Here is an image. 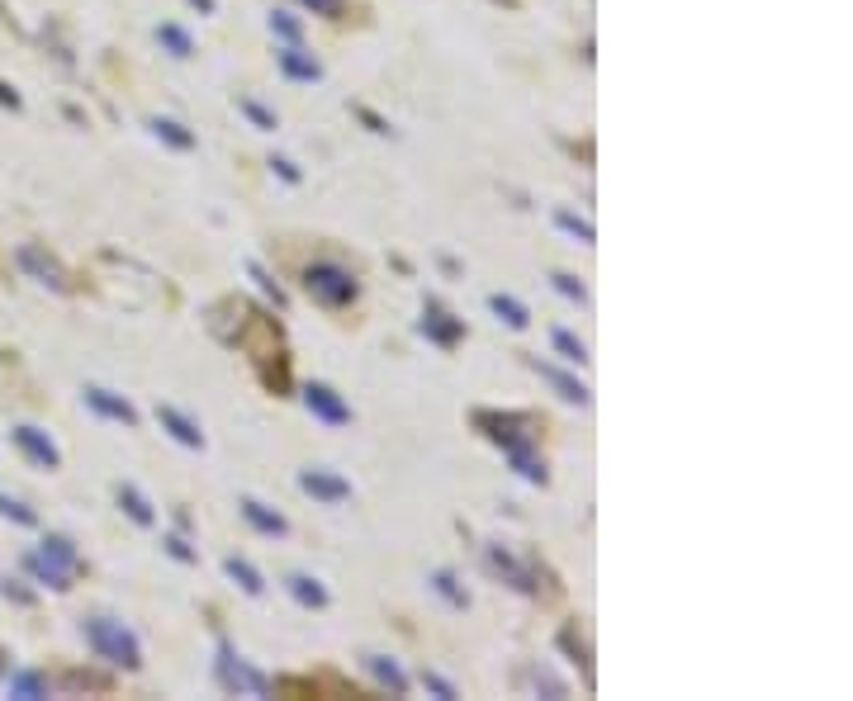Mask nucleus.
I'll return each instance as SVG.
<instances>
[{"label":"nucleus","instance_id":"f257e3e1","mask_svg":"<svg viewBox=\"0 0 853 701\" xmlns=\"http://www.w3.org/2000/svg\"><path fill=\"white\" fill-rule=\"evenodd\" d=\"M474 422L484 427V432L498 441V446L512 455V465H517V474L522 479H531V484H545V465L531 455V446H536V417L531 413H474Z\"/></svg>","mask_w":853,"mask_h":701},{"label":"nucleus","instance_id":"f03ea898","mask_svg":"<svg viewBox=\"0 0 853 701\" xmlns=\"http://www.w3.org/2000/svg\"><path fill=\"white\" fill-rule=\"evenodd\" d=\"M86 640L91 649L114 668H138L143 664V645H138V635L124 630V621H109V616H91L86 621Z\"/></svg>","mask_w":853,"mask_h":701},{"label":"nucleus","instance_id":"7ed1b4c3","mask_svg":"<svg viewBox=\"0 0 853 701\" xmlns=\"http://www.w3.org/2000/svg\"><path fill=\"white\" fill-rule=\"evenodd\" d=\"M76 569H81V559H76V545L67 536H48L38 545L34 555H29V574L43 583V588H72Z\"/></svg>","mask_w":853,"mask_h":701},{"label":"nucleus","instance_id":"20e7f679","mask_svg":"<svg viewBox=\"0 0 853 701\" xmlns=\"http://www.w3.org/2000/svg\"><path fill=\"white\" fill-rule=\"evenodd\" d=\"M309 294L318 299V304H327V308H342V304H351L356 299V275L351 270H342V266H332V261H318V266H309Z\"/></svg>","mask_w":853,"mask_h":701},{"label":"nucleus","instance_id":"39448f33","mask_svg":"<svg viewBox=\"0 0 853 701\" xmlns=\"http://www.w3.org/2000/svg\"><path fill=\"white\" fill-rule=\"evenodd\" d=\"M218 683L228 687V692H252V697H261V692H266V678H261L256 668L242 664V659H237L228 645H218Z\"/></svg>","mask_w":853,"mask_h":701},{"label":"nucleus","instance_id":"423d86ee","mask_svg":"<svg viewBox=\"0 0 853 701\" xmlns=\"http://www.w3.org/2000/svg\"><path fill=\"white\" fill-rule=\"evenodd\" d=\"M86 408H95L100 417H109V422H124V427H138V413H133V403L119 394H109V389H100V384H91L86 389Z\"/></svg>","mask_w":853,"mask_h":701},{"label":"nucleus","instance_id":"0eeeda50","mask_svg":"<svg viewBox=\"0 0 853 701\" xmlns=\"http://www.w3.org/2000/svg\"><path fill=\"white\" fill-rule=\"evenodd\" d=\"M304 403H309V413H318L323 422H332V427H346V422H351V408H346L342 398H337V389H327V384H309V389H304Z\"/></svg>","mask_w":853,"mask_h":701},{"label":"nucleus","instance_id":"6e6552de","mask_svg":"<svg viewBox=\"0 0 853 701\" xmlns=\"http://www.w3.org/2000/svg\"><path fill=\"white\" fill-rule=\"evenodd\" d=\"M15 446L24 450V455H29L38 469H57V465H62L57 446H53V441H48L43 432H38V427H29V422H24V427H15Z\"/></svg>","mask_w":853,"mask_h":701},{"label":"nucleus","instance_id":"1a4fd4ad","mask_svg":"<svg viewBox=\"0 0 853 701\" xmlns=\"http://www.w3.org/2000/svg\"><path fill=\"white\" fill-rule=\"evenodd\" d=\"M299 488L313 493V498H323V503H346L351 498V484L337 479V474H327V469H304L299 474Z\"/></svg>","mask_w":853,"mask_h":701},{"label":"nucleus","instance_id":"9d476101","mask_svg":"<svg viewBox=\"0 0 853 701\" xmlns=\"http://www.w3.org/2000/svg\"><path fill=\"white\" fill-rule=\"evenodd\" d=\"M19 266L34 275L38 285H48V289H62L67 285V275H62V266H57L53 256H43L38 247H19Z\"/></svg>","mask_w":853,"mask_h":701},{"label":"nucleus","instance_id":"9b49d317","mask_svg":"<svg viewBox=\"0 0 853 701\" xmlns=\"http://www.w3.org/2000/svg\"><path fill=\"white\" fill-rule=\"evenodd\" d=\"M422 332L432 337L436 346H455L460 337H465V323H455L446 308H436V304H427V313H422Z\"/></svg>","mask_w":853,"mask_h":701},{"label":"nucleus","instance_id":"f8f14e48","mask_svg":"<svg viewBox=\"0 0 853 701\" xmlns=\"http://www.w3.org/2000/svg\"><path fill=\"white\" fill-rule=\"evenodd\" d=\"M489 569L493 574H503L512 583V588H522V593H536V583H531V574L517 564V559L508 555V550H498V545H489Z\"/></svg>","mask_w":853,"mask_h":701},{"label":"nucleus","instance_id":"ddd939ff","mask_svg":"<svg viewBox=\"0 0 853 701\" xmlns=\"http://www.w3.org/2000/svg\"><path fill=\"white\" fill-rule=\"evenodd\" d=\"M280 72L294 76V81H318V76H323V67H318V62H313V57L304 53L299 43H290V48H280Z\"/></svg>","mask_w":853,"mask_h":701},{"label":"nucleus","instance_id":"4468645a","mask_svg":"<svg viewBox=\"0 0 853 701\" xmlns=\"http://www.w3.org/2000/svg\"><path fill=\"white\" fill-rule=\"evenodd\" d=\"M157 422H162V427L176 436L181 446H190V450H200V446H204V432L195 427V422H190V417L176 413V408H157Z\"/></svg>","mask_w":853,"mask_h":701},{"label":"nucleus","instance_id":"2eb2a0df","mask_svg":"<svg viewBox=\"0 0 853 701\" xmlns=\"http://www.w3.org/2000/svg\"><path fill=\"white\" fill-rule=\"evenodd\" d=\"M242 517H247V522H252L256 531H261V536H285V531H290L280 512H271V507H266V503H256V498H242Z\"/></svg>","mask_w":853,"mask_h":701},{"label":"nucleus","instance_id":"dca6fc26","mask_svg":"<svg viewBox=\"0 0 853 701\" xmlns=\"http://www.w3.org/2000/svg\"><path fill=\"white\" fill-rule=\"evenodd\" d=\"M285 588H290V593L299 597L304 607H318V612L327 607V588L318 583V578H309V574H290V578H285Z\"/></svg>","mask_w":853,"mask_h":701},{"label":"nucleus","instance_id":"f3484780","mask_svg":"<svg viewBox=\"0 0 853 701\" xmlns=\"http://www.w3.org/2000/svg\"><path fill=\"white\" fill-rule=\"evenodd\" d=\"M536 370H541V379H550V384L560 389V398H569V403H588V389H583L574 375H564V370L545 365V360H536Z\"/></svg>","mask_w":853,"mask_h":701},{"label":"nucleus","instance_id":"a211bd4d","mask_svg":"<svg viewBox=\"0 0 853 701\" xmlns=\"http://www.w3.org/2000/svg\"><path fill=\"white\" fill-rule=\"evenodd\" d=\"M119 503H124V512H128V517H133L138 526H152V522H157V512H152V503H147V498H143V493H138L133 484L119 488Z\"/></svg>","mask_w":853,"mask_h":701},{"label":"nucleus","instance_id":"6ab92c4d","mask_svg":"<svg viewBox=\"0 0 853 701\" xmlns=\"http://www.w3.org/2000/svg\"><path fill=\"white\" fill-rule=\"evenodd\" d=\"M489 308H493V313H498V318H503L508 327H517V332H522V327L531 323V318H527V308L517 304V299H508V294H493Z\"/></svg>","mask_w":853,"mask_h":701},{"label":"nucleus","instance_id":"aec40b11","mask_svg":"<svg viewBox=\"0 0 853 701\" xmlns=\"http://www.w3.org/2000/svg\"><path fill=\"white\" fill-rule=\"evenodd\" d=\"M152 133L162 138V143H171V147H181V152H190L195 147V133H185L176 119H152Z\"/></svg>","mask_w":853,"mask_h":701},{"label":"nucleus","instance_id":"412c9836","mask_svg":"<svg viewBox=\"0 0 853 701\" xmlns=\"http://www.w3.org/2000/svg\"><path fill=\"white\" fill-rule=\"evenodd\" d=\"M228 574H233L237 583H242V593H252V597L266 593V583H261V574H256V569L247 564V559H237V555H233V559H228Z\"/></svg>","mask_w":853,"mask_h":701},{"label":"nucleus","instance_id":"4be33fe9","mask_svg":"<svg viewBox=\"0 0 853 701\" xmlns=\"http://www.w3.org/2000/svg\"><path fill=\"white\" fill-rule=\"evenodd\" d=\"M370 668H375V678H380L384 687H394V692H399V697H403V692H408V678H403V668L394 664V659H389V664H384L380 654H375V659H370Z\"/></svg>","mask_w":853,"mask_h":701},{"label":"nucleus","instance_id":"5701e85b","mask_svg":"<svg viewBox=\"0 0 853 701\" xmlns=\"http://www.w3.org/2000/svg\"><path fill=\"white\" fill-rule=\"evenodd\" d=\"M15 697H48V678H38V673H19L15 683H10Z\"/></svg>","mask_w":853,"mask_h":701},{"label":"nucleus","instance_id":"b1692460","mask_svg":"<svg viewBox=\"0 0 853 701\" xmlns=\"http://www.w3.org/2000/svg\"><path fill=\"white\" fill-rule=\"evenodd\" d=\"M555 346H560L564 360H574V365H583V360H588V346L574 342V332H564V327H555Z\"/></svg>","mask_w":853,"mask_h":701},{"label":"nucleus","instance_id":"393cba45","mask_svg":"<svg viewBox=\"0 0 853 701\" xmlns=\"http://www.w3.org/2000/svg\"><path fill=\"white\" fill-rule=\"evenodd\" d=\"M432 588H436V593H441V597H446L451 607H465V602H470V597H465V593H460V588H455V578L446 574V569H441V574L432 578Z\"/></svg>","mask_w":853,"mask_h":701},{"label":"nucleus","instance_id":"a878e982","mask_svg":"<svg viewBox=\"0 0 853 701\" xmlns=\"http://www.w3.org/2000/svg\"><path fill=\"white\" fill-rule=\"evenodd\" d=\"M157 38H162V43H166V48H171L176 57H190V38H185L176 24H162V29H157Z\"/></svg>","mask_w":853,"mask_h":701},{"label":"nucleus","instance_id":"bb28decb","mask_svg":"<svg viewBox=\"0 0 853 701\" xmlns=\"http://www.w3.org/2000/svg\"><path fill=\"white\" fill-rule=\"evenodd\" d=\"M0 512H5V517H15L19 526H34V522H38L34 512H29V507L19 503V498H10V493H0Z\"/></svg>","mask_w":853,"mask_h":701},{"label":"nucleus","instance_id":"cd10ccee","mask_svg":"<svg viewBox=\"0 0 853 701\" xmlns=\"http://www.w3.org/2000/svg\"><path fill=\"white\" fill-rule=\"evenodd\" d=\"M242 114H247L256 128H275V114L266 105H256V100H242Z\"/></svg>","mask_w":853,"mask_h":701},{"label":"nucleus","instance_id":"c85d7f7f","mask_svg":"<svg viewBox=\"0 0 853 701\" xmlns=\"http://www.w3.org/2000/svg\"><path fill=\"white\" fill-rule=\"evenodd\" d=\"M271 29L280 38H285V43H299V34H304V29H299V24H294L290 15H271Z\"/></svg>","mask_w":853,"mask_h":701},{"label":"nucleus","instance_id":"c756f323","mask_svg":"<svg viewBox=\"0 0 853 701\" xmlns=\"http://www.w3.org/2000/svg\"><path fill=\"white\" fill-rule=\"evenodd\" d=\"M555 289H560V294H569V299H579V304L588 299V294H583V285L574 280V275H555Z\"/></svg>","mask_w":853,"mask_h":701},{"label":"nucleus","instance_id":"7c9ffc66","mask_svg":"<svg viewBox=\"0 0 853 701\" xmlns=\"http://www.w3.org/2000/svg\"><path fill=\"white\" fill-rule=\"evenodd\" d=\"M166 550H171V555H176V559H185V564H195V559H200V555H195V550H190V545H185L181 536H166Z\"/></svg>","mask_w":853,"mask_h":701},{"label":"nucleus","instance_id":"2f4dec72","mask_svg":"<svg viewBox=\"0 0 853 701\" xmlns=\"http://www.w3.org/2000/svg\"><path fill=\"white\" fill-rule=\"evenodd\" d=\"M560 223H564V228H569V233H579L583 242H593V228H588L583 218H574V214H564V209H560Z\"/></svg>","mask_w":853,"mask_h":701},{"label":"nucleus","instance_id":"473e14b6","mask_svg":"<svg viewBox=\"0 0 853 701\" xmlns=\"http://www.w3.org/2000/svg\"><path fill=\"white\" fill-rule=\"evenodd\" d=\"M299 5H309L313 15H342V0H299Z\"/></svg>","mask_w":853,"mask_h":701},{"label":"nucleus","instance_id":"72a5a7b5","mask_svg":"<svg viewBox=\"0 0 853 701\" xmlns=\"http://www.w3.org/2000/svg\"><path fill=\"white\" fill-rule=\"evenodd\" d=\"M422 683L432 687L436 697H446V701H455V687H451V683H446V678H436V673H427V678H422Z\"/></svg>","mask_w":853,"mask_h":701},{"label":"nucleus","instance_id":"f704fd0d","mask_svg":"<svg viewBox=\"0 0 853 701\" xmlns=\"http://www.w3.org/2000/svg\"><path fill=\"white\" fill-rule=\"evenodd\" d=\"M271 166H275V171H280V176H285V180H290V185H294V180H299V171H294V162H285V157H275Z\"/></svg>","mask_w":853,"mask_h":701},{"label":"nucleus","instance_id":"c9c22d12","mask_svg":"<svg viewBox=\"0 0 853 701\" xmlns=\"http://www.w3.org/2000/svg\"><path fill=\"white\" fill-rule=\"evenodd\" d=\"M0 105H10V109H15V105H19V95H15V90H5V86H0Z\"/></svg>","mask_w":853,"mask_h":701},{"label":"nucleus","instance_id":"e433bc0d","mask_svg":"<svg viewBox=\"0 0 853 701\" xmlns=\"http://www.w3.org/2000/svg\"><path fill=\"white\" fill-rule=\"evenodd\" d=\"M190 5H200L204 15H209V10H214V0H190Z\"/></svg>","mask_w":853,"mask_h":701},{"label":"nucleus","instance_id":"4c0bfd02","mask_svg":"<svg viewBox=\"0 0 853 701\" xmlns=\"http://www.w3.org/2000/svg\"><path fill=\"white\" fill-rule=\"evenodd\" d=\"M0 673H5V654H0Z\"/></svg>","mask_w":853,"mask_h":701}]
</instances>
